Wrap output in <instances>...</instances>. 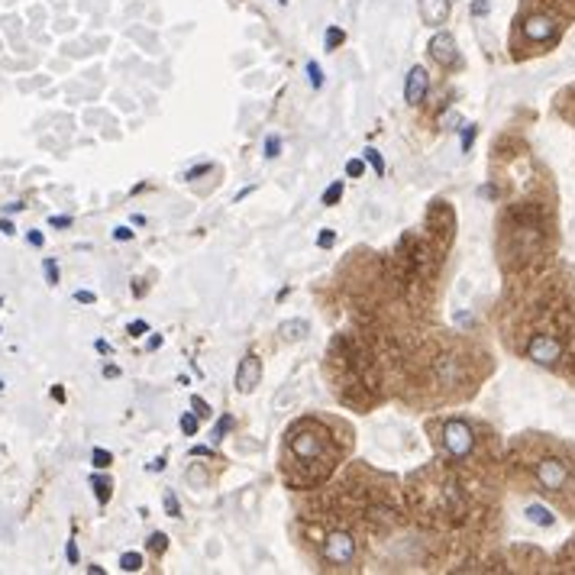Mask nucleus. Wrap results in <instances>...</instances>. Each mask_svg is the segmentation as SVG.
Masks as SVG:
<instances>
[{
	"mask_svg": "<svg viewBox=\"0 0 575 575\" xmlns=\"http://www.w3.org/2000/svg\"><path fill=\"white\" fill-rule=\"evenodd\" d=\"M23 207H26V204H20V201H16V204H7V207H3V214H20Z\"/></svg>",
	"mask_w": 575,
	"mask_h": 575,
	"instance_id": "43",
	"label": "nucleus"
},
{
	"mask_svg": "<svg viewBox=\"0 0 575 575\" xmlns=\"http://www.w3.org/2000/svg\"><path fill=\"white\" fill-rule=\"evenodd\" d=\"M362 158H365V162H369V165H372V171H375V175H378V178H382V175H384V158L378 156V152H375V149H365V152H362Z\"/></svg>",
	"mask_w": 575,
	"mask_h": 575,
	"instance_id": "19",
	"label": "nucleus"
},
{
	"mask_svg": "<svg viewBox=\"0 0 575 575\" xmlns=\"http://www.w3.org/2000/svg\"><path fill=\"white\" fill-rule=\"evenodd\" d=\"M126 333H130V337H143V333H149V323L146 320H133V323L126 327Z\"/></svg>",
	"mask_w": 575,
	"mask_h": 575,
	"instance_id": "29",
	"label": "nucleus"
},
{
	"mask_svg": "<svg viewBox=\"0 0 575 575\" xmlns=\"http://www.w3.org/2000/svg\"><path fill=\"white\" fill-rule=\"evenodd\" d=\"M26 243H29V246H36V249H42L45 246V236L39 233V230H29V233H26Z\"/></svg>",
	"mask_w": 575,
	"mask_h": 575,
	"instance_id": "31",
	"label": "nucleus"
},
{
	"mask_svg": "<svg viewBox=\"0 0 575 575\" xmlns=\"http://www.w3.org/2000/svg\"><path fill=\"white\" fill-rule=\"evenodd\" d=\"M52 397H56L58 404H65V388H62V384H56V388H52Z\"/></svg>",
	"mask_w": 575,
	"mask_h": 575,
	"instance_id": "42",
	"label": "nucleus"
},
{
	"mask_svg": "<svg viewBox=\"0 0 575 575\" xmlns=\"http://www.w3.org/2000/svg\"><path fill=\"white\" fill-rule=\"evenodd\" d=\"M65 556H68V563H71V565H78V543H75V540H68Z\"/></svg>",
	"mask_w": 575,
	"mask_h": 575,
	"instance_id": "35",
	"label": "nucleus"
},
{
	"mask_svg": "<svg viewBox=\"0 0 575 575\" xmlns=\"http://www.w3.org/2000/svg\"><path fill=\"white\" fill-rule=\"evenodd\" d=\"M278 152H282V139H278V136H269V139H265V158H278Z\"/></svg>",
	"mask_w": 575,
	"mask_h": 575,
	"instance_id": "26",
	"label": "nucleus"
},
{
	"mask_svg": "<svg viewBox=\"0 0 575 575\" xmlns=\"http://www.w3.org/2000/svg\"><path fill=\"white\" fill-rule=\"evenodd\" d=\"M113 239H117V243H130V239H133V230H130V226H117V230H113Z\"/></svg>",
	"mask_w": 575,
	"mask_h": 575,
	"instance_id": "32",
	"label": "nucleus"
},
{
	"mask_svg": "<svg viewBox=\"0 0 575 575\" xmlns=\"http://www.w3.org/2000/svg\"><path fill=\"white\" fill-rule=\"evenodd\" d=\"M207 171H210V165H197V169L184 171V178H188V181H194V178H201V175H207Z\"/></svg>",
	"mask_w": 575,
	"mask_h": 575,
	"instance_id": "36",
	"label": "nucleus"
},
{
	"mask_svg": "<svg viewBox=\"0 0 575 575\" xmlns=\"http://www.w3.org/2000/svg\"><path fill=\"white\" fill-rule=\"evenodd\" d=\"M259 382H262V359L256 352H246L243 362L236 365V391L239 395H252Z\"/></svg>",
	"mask_w": 575,
	"mask_h": 575,
	"instance_id": "5",
	"label": "nucleus"
},
{
	"mask_svg": "<svg viewBox=\"0 0 575 575\" xmlns=\"http://www.w3.org/2000/svg\"><path fill=\"white\" fill-rule=\"evenodd\" d=\"M165 469V459H156V463H149V472H162Z\"/></svg>",
	"mask_w": 575,
	"mask_h": 575,
	"instance_id": "44",
	"label": "nucleus"
},
{
	"mask_svg": "<svg viewBox=\"0 0 575 575\" xmlns=\"http://www.w3.org/2000/svg\"><path fill=\"white\" fill-rule=\"evenodd\" d=\"M75 223L71 217H65V214H58V217H49V226H56V230H68V226Z\"/></svg>",
	"mask_w": 575,
	"mask_h": 575,
	"instance_id": "30",
	"label": "nucleus"
},
{
	"mask_svg": "<svg viewBox=\"0 0 575 575\" xmlns=\"http://www.w3.org/2000/svg\"><path fill=\"white\" fill-rule=\"evenodd\" d=\"M307 333H310V327H307V320H288V323H282V337L291 339V343H297V339H304Z\"/></svg>",
	"mask_w": 575,
	"mask_h": 575,
	"instance_id": "12",
	"label": "nucleus"
},
{
	"mask_svg": "<svg viewBox=\"0 0 575 575\" xmlns=\"http://www.w3.org/2000/svg\"><path fill=\"white\" fill-rule=\"evenodd\" d=\"M191 456H207V459H210V456H214V450H210V446H194Z\"/></svg>",
	"mask_w": 575,
	"mask_h": 575,
	"instance_id": "39",
	"label": "nucleus"
},
{
	"mask_svg": "<svg viewBox=\"0 0 575 575\" xmlns=\"http://www.w3.org/2000/svg\"><path fill=\"white\" fill-rule=\"evenodd\" d=\"M90 463H94V469H110V463H113V456L107 450H101V446H97V450L90 452Z\"/></svg>",
	"mask_w": 575,
	"mask_h": 575,
	"instance_id": "20",
	"label": "nucleus"
},
{
	"mask_svg": "<svg viewBox=\"0 0 575 575\" xmlns=\"http://www.w3.org/2000/svg\"><path fill=\"white\" fill-rule=\"evenodd\" d=\"M162 346V337H149V350H158Z\"/></svg>",
	"mask_w": 575,
	"mask_h": 575,
	"instance_id": "45",
	"label": "nucleus"
},
{
	"mask_svg": "<svg viewBox=\"0 0 575 575\" xmlns=\"http://www.w3.org/2000/svg\"><path fill=\"white\" fill-rule=\"evenodd\" d=\"M3 388H7V384H3V378H0V391H3Z\"/></svg>",
	"mask_w": 575,
	"mask_h": 575,
	"instance_id": "46",
	"label": "nucleus"
},
{
	"mask_svg": "<svg viewBox=\"0 0 575 575\" xmlns=\"http://www.w3.org/2000/svg\"><path fill=\"white\" fill-rule=\"evenodd\" d=\"M94 350L103 352V356H110V343H107V339H97V343H94Z\"/></svg>",
	"mask_w": 575,
	"mask_h": 575,
	"instance_id": "40",
	"label": "nucleus"
},
{
	"mask_svg": "<svg viewBox=\"0 0 575 575\" xmlns=\"http://www.w3.org/2000/svg\"><path fill=\"white\" fill-rule=\"evenodd\" d=\"M317 243H320V249H330V246H333V243H337V233H333V230H323V233H320V239H317Z\"/></svg>",
	"mask_w": 575,
	"mask_h": 575,
	"instance_id": "33",
	"label": "nucleus"
},
{
	"mask_svg": "<svg viewBox=\"0 0 575 575\" xmlns=\"http://www.w3.org/2000/svg\"><path fill=\"white\" fill-rule=\"evenodd\" d=\"M475 446L472 427L465 420H446L443 424V450L450 452L452 459H465Z\"/></svg>",
	"mask_w": 575,
	"mask_h": 575,
	"instance_id": "1",
	"label": "nucleus"
},
{
	"mask_svg": "<svg viewBox=\"0 0 575 575\" xmlns=\"http://www.w3.org/2000/svg\"><path fill=\"white\" fill-rule=\"evenodd\" d=\"M191 407H194V414H197L201 420L210 417V404H207V401H204L201 395H194V397H191Z\"/></svg>",
	"mask_w": 575,
	"mask_h": 575,
	"instance_id": "25",
	"label": "nucleus"
},
{
	"mask_svg": "<svg viewBox=\"0 0 575 575\" xmlns=\"http://www.w3.org/2000/svg\"><path fill=\"white\" fill-rule=\"evenodd\" d=\"M472 13H475V16H485V13H488V0H475Z\"/></svg>",
	"mask_w": 575,
	"mask_h": 575,
	"instance_id": "37",
	"label": "nucleus"
},
{
	"mask_svg": "<svg viewBox=\"0 0 575 575\" xmlns=\"http://www.w3.org/2000/svg\"><path fill=\"white\" fill-rule=\"evenodd\" d=\"M146 550L149 553H156V556H162L165 550H169V537H165V533H152V537L146 540Z\"/></svg>",
	"mask_w": 575,
	"mask_h": 575,
	"instance_id": "17",
	"label": "nucleus"
},
{
	"mask_svg": "<svg viewBox=\"0 0 575 575\" xmlns=\"http://www.w3.org/2000/svg\"><path fill=\"white\" fill-rule=\"evenodd\" d=\"M307 78L314 88H323V68L317 65V62H307Z\"/></svg>",
	"mask_w": 575,
	"mask_h": 575,
	"instance_id": "23",
	"label": "nucleus"
},
{
	"mask_svg": "<svg viewBox=\"0 0 575 575\" xmlns=\"http://www.w3.org/2000/svg\"><path fill=\"white\" fill-rule=\"evenodd\" d=\"M323 556H327V563L333 565H350L356 559V540H352L350 533H330L327 543H323Z\"/></svg>",
	"mask_w": 575,
	"mask_h": 575,
	"instance_id": "4",
	"label": "nucleus"
},
{
	"mask_svg": "<svg viewBox=\"0 0 575 575\" xmlns=\"http://www.w3.org/2000/svg\"><path fill=\"white\" fill-rule=\"evenodd\" d=\"M537 482L543 488H550V491H559L569 482V469L559 459H540L537 463Z\"/></svg>",
	"mask_w": 575,
	"mask_h": 575,
	"instance_id": "7",
	"label": "nucleus"
},
{
	"mask_svg": "<svg viewBox=\"0 0 575 575\" xmlns=\"http://www.w3.org/2000/svg\"><path fill=\"white\" fill-rule=\"evenodd\" d=\"M0 233H3V236H13V233H16V226H13L10 220H0Z\"/></svg>",
	"mask_w": 575,
	"mask_h": 575,
	"instance_id": "38",
	"label": "nucleus"
},
{
	"mask_svg": "<svg viewBox=\"0 0 575 575\" xmlns=\"http://www.w3.org/2000/svg\"><path fill=\"white\" fill-rule=\"evenodd\" d=\"M75 301H78V304H94V301H97V294H94V291H81V288H78V291H75Z\"/></svg>",
	"mask_w": 575,
	"mask_h": 575,
	"instance_id": "34",
	"label": "nucleus"
},
{
	"mask_svg": "<svg viewBox=\"0 0 575 575\" xmlns=\"http://www.w3.org/2000/svg\"><path fill=\"white\" fill-rule=\"evenodd\" d=\"M233 427H236V417H233V414H223V417L214 424V430H210V440H214V443L226 440V433H230Z\"/></svg>",
	"mask_w": 575,
	"mask_h": 575,
	"instance_id": "13",
	"label": "nucleus"
},
{
	"mask_svg": "<svg viewBox=\"0 0 575 575\" xmlns=\"http://www.w3.org/2000/svg\"><path fill=\"white\" fill-rule=\"evenodd\" d=\"M90 488H94V495H97V504H107L113 495V482L110 478H103V475H90Z\"/></svg>",
	"mask_w": 575,
	"mask_h": 575,
	"instance_id": "11",
	"label": "nucleus"
},
{
	"mask_svg": "<svg viewBox=\"0 0 575 575\" xmlns=\"http://www.w3.org/2000/svg\"><path fill=\"white\" fill-rule=\"evenodd\" d=\"M197 420H201V417H197V414H188V411H184V414H181V420H178V424H181V430H184L188 437H194V433H197Z\"/></svg>",
	"mask_w": 575,
	"mask_h": 575,
	"instance_id": "22",
	"label": "nucleus"
},
{
	"mask_svg": "<svg viewBox=\"0 0 575 575\" xmlns=\"http://www.w3.org/2000/svg\"><path fill=\"white\" fill-rule=\"evenodd\" d=\"M291 452L297 463H314V459H323L327 440L320 433H314V430H297L291 437Z\"/></svg>",
	"mask_w": 575,
	"mask_h": 575,
	"instance_id": "2",
	"label": "nucleus"
},
{
	"mask_svg": "<svg viewBox=\"0 0 575 575\" xmlns=\"http://www.w3.org/2000/svg\"><path fill=\"white\" fill-rule=\"evenodd\" d=\"M343 39H346V33H343L339 26H330L327 36H323V49H327V52H337L339 45H343Z\"/></svg>",
	"mask_w": 575,
	"mask_h": 575,
	"instance_id": "15",
	"label": "nucleus"
},
{
	"mask_svg": "<svg viewBox=\"0 0 575 575\" xmlns=\"http://www.w3.org/2000/svg\"><path fill=\"white\" fill-rule=\"evenodd\" d=\"M475 143V123H463V149L469 152Z\"/></svg>",
	"mask_w": 575,
	"mask_h": 575,
	"instance_id": "27",
	"label": "nucleus"
},
{
	"mask_svg": "<svg viewBox=\"0 0 575 575\" xmlns=\"http://www.w3.org/2000/svg\"><path fill=\"white\" fill-rule=\"evenodd\" d=\"M339 197H343V181H333V184H330L327 191H323L320 204H323V207H337V204H339Z\"/></svg>",
	"mask_w": 575,
	"mask_h": 575,
	"instance_id": "16",
	"label": "nucleus"
},
{
	"mask_svg": "<svg viewBox=\"0 0 575 575\" xmlns=\"http://www.w3.org/2000/svg\"><path fill=\"white\" fill-rule=\"evenodd\" d=\"M120 569L123 572H139L143 569V553H123L120 556Z\"/></svg>",
	"mask_w": 575,
	"mask_h": 575,
	"instance_id": "18",
	"label": "nucleus"
},
{
	"mask_svg": "<svg viewBox=\"0 0 575 575\" xmlns=\"http://www.w3.org/2000/svg\"><path fill=\"white\" fill-rule=\"evenodd\" d=\"M524 36H527L530 42H550L556 36V20L546 16V13H533V16L524 20Z\"/></svg>",
	"mask_w": 575,
	"mask_h": 575,
	"instance_id": "9",
	"label": "nucleus"
},
{
	"mask_svg": "<svg viewBox=\"0 0 575 575\" xmlns=\"http://www.w3.org/2000/svg\"><path fill=\"white\" fill-rule=\"evenodd\" d=\"M120 375V365H103V378H117Z\"/></svg>",
	"mask_w": 575,
	"mask_h": 575,
	"instance_id": "41",
	"label": "nucleus"
},
{
	"mask_svg": "<svg viewBox=\"0 0 575 575\" xmlns=\"http://www.w3.org/2000/svg\"><path fill=\"white\" fill-rule=\"evenodd\" d=\"M165 511H169V517H178L181 508H178V498L171 495V491H165Z\"/></svg>",
	"mask_w": 575,
	"mask_h": 575,
	"instance_id": "28",
	"label": "nucleus"
},
{
	"mask_svg": "<svg viewBox=\"0 0 575 575\" xmlns=\"http://www.w3.org/2000/svg\"><path fill=\"white\" fill-rule=\"evenodd\" d=\"M417 3L427 26H443L446 16H450V0H417Z\"/></svg>",
	"mask_w": 575,
	"mask_h": 575,
	"instance_id": "10",
	"label": "nucleus"
},
{
	"mask_svg": "<svg viewBox=\"0 0 575 575\" xmlns=\"http://www.w3.org/2000/svg\"><path fill=\"white\" fill-rule=\"evenodd\" d=\"M42 271H45V282L56 288V284H58V262L56 259H42Z\"/></svg>",
	"mask_w": 575,
	"mask_h": 575,
	"instance_id": "21",
	"label": "nucleus"
},
{
	"mask_svg": "<svg viewBox=\"0 0 575 575\" xmlns=\"http://www.w3.org/2000/svg\"><path fill=\"white\" fill-rule=\"evenodd\" d=\"M346 175H350V178H362V175H365V158H350V162H346Z\"/></svg>",
	"mask_w": 575,
	"mask_h": 575,
	"instance_id": "24",
	"label": "nucleus"
},
{
	"mask_svg": "<svg viewBox=\"0 0 575 575\" xmlns=\"http://www.w3.org/2000/svg\"><path fill=\"white\" fill-rule=\"evenodd\" d=\"M527 359H533L537 365H556V362L563 359V343L556 337L540 333V337H533L527 343Z\"/></svg>",
	"mask_w": 575,
	"mask_h": 575,
	"instance_id": "3",
	"label": "nucleus"
},
{
	"mask_svg": "<svg viewBox=\"0 0 575 575\" xmlns=\"http://www.w3.org/2000/svg\"><path fill=\"white\" fill-rule=\"evenodd\" d=\"M527 517H530L533 524H540V527H553V514L543 508V504H530V508H527Z\"/></svg>",
	"mask_w": 575,
	"mask_h": 575,
	"instance_id": "14",
	"label": "nucleus"
},
{
	"mask_svg": "<svg viewBox=\"0 0 575 575\" xmlns=\"http://www.w3.org/2000/svg\"><path fill=\"white\" fill-rule=\"evenodd\" d=\"M430 58L443 68H456L459 65V49H456V39L450 33H437L430 39Z\"/></svg>",
	"mask_w": 575,
	"mask_h": 575,
	"instance_id": "6",
	"label": "nucleus"
},
{
	"mask_svg": "<svg viewBox=\"0 0 575 575\" xmlns=\"http://www.w3.org/2000/svg\"><path fill=\"white\" fill-rule=\"evenodd\" d=\"M282 3H284V0H282Z\"/></svg>",
	"mask_w": 575,
	"mask_h": 575,
	"instance_id": "47",
	"label": "nucleus"
},
{
	"mask_svg": "<svg viewBox=\"0 0 575 575\" xmlns=\"http://www.w3.org/2000/svg\"><path fill=\"white\" fill-rule=\"evenodd\" d=\"M427 90H430V75H427V68H420V65H414L411 71H407V81H404V101L411 103V107H417L424 97H427Z\"/></svg>",
	"mask_w": 575,
	"mask_h": 575,
	"instance_id": "8",
	"label": "nucleus"
}]
</instances>
